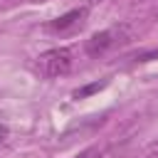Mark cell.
<instances>
[{"mask_svg":"<svg viewBox=\"0 0 158 158\" xmlns=\"http://www.w3.org/2000/svg\"><path fill=\"white\" fill-rule=\"evenodd\" d=\"M35 69L47 77V79H57V77H64L69 74L72 69V52L67 47H54V49H47L37 57L35 62Z\"/></svg>","mask_w":158,"mask_h":158,"instance_id":"6da1fadb","label":"cell"},{"mask_svg":"<svg viewBox=\"0 0 158 158\" xmlns=\"http://www.w3.org/2000/svg\"><path fill=\"white\" fill-rule=\"evenodd\" d=\"M126 37H128V27H123V25H118V27H109V30H104V32L91 35V37L86 40L84 49H86L89 57H99V54L109 52L111 47L126 42Z\"/></svg>","mask_w":158,"mask_h":158,"instance_id":"7a4b0ae2","label":"cell"},{"mask_svg":"<svg viewBox=\"0 0 158 158\" xmlns=\"http://www.w3.org/2000/svg\"><path fill=\"white\" fill-rule=\"evenodd\" d=\"M86 7H77V10H69V12H64V15H59V17H54L49 25H47V30L49 32H72V30H77V27H81L84 22H86Z\"/></svg>","mask_w":158,"mask_h":158,"instance_id":"3957f363","label":"cell"},{"mask_svg":"<svg viewBox=\"0 0 158 158\" xmlns=\"http://www.w3.org/2000/svg\"><path fill=\"white\" fill-rule=\"evenodd\" d=\"M101 86H104V81H96V84H89V86H84V89H77V91H74V96H77V99H84L86 94H94V91H99Z\"/></svg>","mask_w":158,"mask_h":158,"instance_id":"277c9868","label":"cell"},{"mask_svg":"<svg viewBox=\"0 0 158 158\" xmlns=\"http://www.w3.org/2000/svg\"><path fill=\"white\" fill-rule=\"evenodd\" d=\"M5 138H7V126L0 121V143H5Z\"/></svg>","mask_w":158,"mask_h":158,"instance_id":"5b68a950","label":"cell"},{"mask_svg":"<svg viewBox=\"0 0 158 158\" xmlns=\"http://www.w3.org/2000/svg\"><path fill=\"white\" fill-rule=\"evenodd\" d=\"M94 156V151H84V153H79V156H74V158H91Z\"/></svg>","mask_w":158,"mask_h":158,"instance_id":"8992f818","label":"cell"}]
</instances>
